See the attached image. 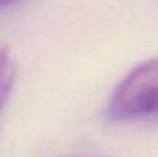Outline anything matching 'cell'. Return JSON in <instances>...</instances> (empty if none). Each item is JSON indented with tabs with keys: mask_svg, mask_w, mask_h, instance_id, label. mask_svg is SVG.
Wrapping results in <instances>:
<instances>
[{
	"mask_svg": "<svg viewBox=\"0 0 158 157\" xmlns=\"http://www.w3.org/2000/svg\"><path fill=\"white\" fill-rule=\"evenodd\" d=\"M107 117L118 123L158 125V57L137 65L117 85Z\"/></svg>",
	"mask_w": 158,
	"mask_h": 157,
	"instance_id": "1",
	"label": "cell"
},
{
	"mask_svg": "<svg viewBox=\"0 0 158 157\" xmlns=\"http://www.w3.org/2000/svg\"><path fill=\"white\" fill-rule=\"evenodd\" d=\"M17 76V66L6 46L0 45V111L6 103Z\"/></svg>",
	"mask_w": 158,
	"mask_h": 157,
	"instance_id": "2",
	"label": "cell"
},
{
	"mask_svg": "<svg viewBox=\"0 0 158 157\" xmlns=\"http://www.w3.org/2000/svg\"><path fill=\"white\" fill-rule=\"evenodd\" d=\"M15 2H17V0H0V8H6V6L15 3Z\"/></svg>",
	"mask_w": 158,
	"mask_h": 157,
	"instance_id": "3",
	"label": "cell"
}]
</instances>
